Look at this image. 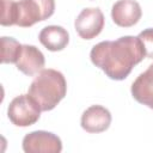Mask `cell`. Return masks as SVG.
<instances>
[{
    "label": "cell",
    "mask_w": 153,
    "mask_h": 153,
    "mask_svg": "<svg viewBox=\"0 0 153 153\" xmlns=\"http://www.w3.org/2000/svg\"><path fill=\"white\" fill-rule=\"evenodd\" d=\"M145 56V48L140 38L134 36L99 42L90 53L92 63L112 80H124L133 67L140 63Z\"/></svg>",
    "instance_id": "cell-1"
},
{
    "label": "cell",
    "mask_w": 153,
    "mask_h": 153,
    "mask_svg": "<svg viewBox=\"0 0 153 153\" xmlns=\"http://www.w3.org/2000/svg\"><path fill=\"white\" fill-rule=\"evenodd\" d=\"M27 93L39 104L42 111H50L65 98L67 81L61 72L43 68L32 80Z\"/></svg>",
    "instance_id": "cell-2"
},
{
    "label": "cell",
    "mask_w": 153,
    "mask_h": 153,
    "mask_svg": "<svg viewBox=\"0 0 153 153\" xmlns=\"http://www.w3.org/2000/svg\"><path fill=\"white\" fill-rule=\"evenodd\" d=\"M55 12V0H19L16 1V25L30 27L50 18Z\"/></svg>",
    "instance_id": "cell-3"
},
{
    "label": "cell",
    "mask_w": 153,
    "mask_h": 153,
    "mask_svg": "<svg viewBox=\"0 0 153 153\" xmlns=\"http://www.w3.org/2000/svg\"><path fill=\"white\" fill-rule=\"evenodd\" d=\"M39 104L27 93L13 98L7 108L10 121L17 127H30L41 117Z\"/></svg>",
    "instance_id": "cell-4"
},
{
    "label": "cell",
    "mask_w": 153,
    "mask_h": 153,
    "mask_svg": "<svg viewBox=\"0 0 153 153\" xmlns=\"http://www.w3.org/2000/svg\"><path fill=\"white\" fill-rule=\"evenodd\" d=\"M23 151L25 153H60L62 141L54 133L35 130L24 136Z\"/></svg>",
    "instance_id": "cell-5"
},
{
    "label": "cell",
    "mask_w": 153,
    "mask_h": 153,
    "mask_svg": "<svg viewBox=\"0 0 153 153\" xmlns=\"http://www.w3.org/2000/svg\"><path fill=\"white\" fill-rule=\"evenodd\" d=\"M104 14L98 7L84 8L74 22L76 33L82 39H92L97 37L104 27Z\"/></svg>",
    "instance_id": "cell-6"
},
{
    "label": "cell",
    "mask_w": 153,
    "mask_h": 153,
    "mask_svg": "<svg viewBox=\"0 0 153 153\" xmlns=\"http://www.w3.org/2000/svg\"><path fill=\"white\" fill-rule=\"evenodd\" d=\"M142 16L141 6L135 0H118L112 5V22L121 27L134 26Z\"/></svg>",
    "instance_id": "cell-7"
},
{
    "label": "cell",
    "mask_w": 153,
    "mask_h": 153,
    "mask_svg": "<svg viewBox=\"0 0 153 153\" xmlns=\"http://www.w3.org/2000/svg\"><path fill=\"white\" fill-rule=\"evenodd\" d=\"M110 111L102 105H91L81 115V128L91 134L105 131L111 124Z\"/></svg>",
    "instance_id": "cell-8"
},
{
    "label": "cell",
    "mask_w": 153,
    "mask_h": 153,
    "mask_svg": "<svg viewBox=\"0 0 153 153\" xmlns=\"http://www.w3.org/2000/svg\"><path fill=\"white\" fill-rule=\"evenodd\" d=\"M45 65V59L43 53L35 45L31 44H23L20 55L16 63L18 71L23 74L32 76L38 74Z\"/></svg>",
    "instance_id": "cell-9"
},
{
    "label": "cell",
    "mask_w": 153,
    "mask_h": 153,
    "mask_svg": "<svg viewBox=\"0 0 153 153\" xmlns=\"http://www.w3.org/2000/svg\"><path fill=\"white\" fill-rule=\"evenodd\" d=\"M130 92L136 102L153 109V63L133 81Z\"/></svg>",
    "instance_id": "cell-10"
},
{
    "label": "cell",
    "mask_w": 153,
    "mask_h": 153,
    "mask_svg": "<svg viewBox=\"0 0 153 153\" xmlns=\"http://www.w3.org/2000/svg\"><path fill=\"white\" fill-rule=\"evenodd\" d=\"M38 39L48 50L61 51L69 43V33L60 25H48L41 30Z\"/></svg>",
    "instance_id": "cell-11"
},
{
    "label": "cell",
    "mask_w": 153,
    "mask_h": 153,
    "mask_svg": "<svg viewBox=\"0 0 153 153\" xmlns=\"http://www.w3.org/2000/svg\"><path fill=\"white\" fill-rule=\"evenodd\" d=\"M23 44L13 37H1V63H17Z\"/></svg>",
    "instance_id": "cell-12"
},
{
    "label": "cell",
    "mask_w": 153,
    "mask_h": 153,
    "mask_svg": "<svg viewBox=\"0 0 153 153\" xmlns=\"http://www.w3.org/2000/svg\"><path fill=\"white\" fill-rule=\"evenodd\" d=\"M2 26L16 25V1L14 0H1V19Z\"/></svg>",
    "instance_id": "cell-13"
},
{
    "label": "cell",
    "mask_w": 153,
    "mask_h": 153,
    "mask_svg": "<svg viewBox=\"0 0 153 153\" xmlns=\"http://www.w3.org/2000/svg\"><path fill=\"white\" fill-rule=\"evenodd\" d=\"M145 48V53L146 56L148 59H153V27H148L145 29L143 31H141L137 36Z\"/></svg>",
    "instance_id": "cell-14"
}]
</instances>
